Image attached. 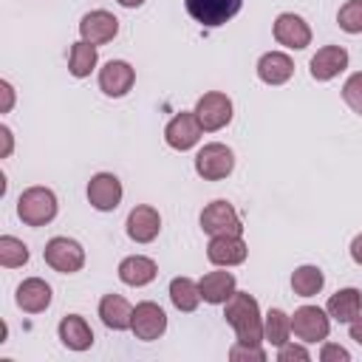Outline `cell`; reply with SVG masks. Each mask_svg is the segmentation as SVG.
<instances>
[{
	"label": "cell",
	"mask_w": 362,
	"mask_h": 362,
	"mask_svg": "<svg viewBox=\"0 0 362 362\" xmlns=\"http://www.w3.org/2000/svg\"><path fill=\"white\" fill-rule=\"evenodd\" d=\"M223 317L235 328L238 342L246 345H260L263 342V320H260V305L249 291H235L223 303Z\"/></svg>",
	"instance_id": "1"
},
{
	"label": "cell",
	"mask_w": 362,
	"mask_h": 362,
	"mask_svg": "<svg viewBox=\"0 0 362 362\" xmlns=\"http://www.w3.org/2000/svg\"><path fill=\"white\" fill-rule=\"evenodd\" d=\"M17 215L28 226H45L57 215V195L48 187H28L17 198Z\"/></svg>",
	"instance_id": "2"
},
{
	"label": "cell",
	"mask_w": 362,
	"mask_h": 362,
	"mask_svg": "<svg viewBox=\"0 0 362 362\" xmlns=\"http://www.w3.org/2000/svg\"><path fill=\"white\" fill-rule=\"evenodd\" d=\"M232 170H235V153L226 144H221V141L204 144L198 150V156H195V173L204 181H221Z\"/></svg>",
	"instance_id": "3"
},
{
	"label": "cell",
	"mask_w": 362,
	"mask_h": 362,
	"mask_svg": "<svg viewBox=\"0 0 362 362\" xmlns=\"http://www.w3.org/2000/svg\"><path fill=\"white\" fill-rule=\"evenodd\" d=\"M45 263L59 274H74L85 266V249L74 238H51L42 252Z\"/></svg>",
	"instance_id": "4"
},
{
	"label": "cell",
	"mask_w": 362,
	"mask_h": 362,
	"mask_svg": "<svg viewBox=\"0 0 362 362\" xmlns=\"http://www.w3.org/2000/svg\"><path fill=\"white\" fill-rule=\"evenodd\" d=\"M192 113L198 116L201 130L215 133V130H221V127H226L232 122V99L226 93H221V90H209V93H204L198 99Z\"/></svg>",
	"instance_id": "5"
},
{
	"label": "cell",
	"mask_w": 362,
	"mask_h": 362,
	"mask_svg": "<svg viewBox=\"0 0 362 362\" xmlns=\"http://www.w3.org/2000/svg\"><path fill=\"white\" fill-rule=\"evenodd\" d=\"M184 6H187L189 17L195 23H201L206 28H215V25L229 23L240 11L243 0H184Z\"/></svg>",
	"instance_id": "6"
},
{
	"label": "cell",
	"mask_w": 362,
	"mask_h": 362,
	"mask_svg": "<svg viewBox=\"0 0 362 362\" xmlns=\"http://www.w3.org/2000/svg\"><path fill=\"white\" fill-rule=\"evenodd\" d=\"M201 229L206 235H240L243 232V223H240V215L235 212V206L229 201H212L204 206L201 212Z\"/></svg>",
	"instance_id": "7"
},
{
	"label": "cell",
	"mask_w": 362,
	"mask_h": 362,
	"mask_svg": "<svg viewBox=\"0 0 362 362\" xmlns=\"http://www.w3.org/2000/svg\"><path fill=\"white\" fill-rule=\"evenodd\" d=\"M291 331L303 342H322L328 337V331H331V320L317 305H300L291 314Z\"/></svg>",
	"instance_id": "8"
},
{
	"label": "cell",
	"mask_w": 362,
	"mask_h": 362,
	"mask_svg": "<svg viewBox=\"0 0 362 362\" xmlns=\"http://www.w3.org/2000/svg\"><path fill=\"white\" fill-rule=\"evenodd\" d=\"M198 139H201V122H198V116L189 113V110L175 113V116L167 122V127H164V141H167L173 150H181V153H184V150L195 147Z\"/></svg>",
	"instance_id": "9"
},
{
	"label": "cell",
	"mask_w": 362,
	"mask_h": 362,
	"mask_svg": "<svg viewBox=\"0 0 362 362\" xmlns=\"http://www.w3.org/2000/svg\"><path fill=\"white\" fill-rule=\"evenodd\" d=\"M130 331L139 339H144V342L158 339L167 331V314H164V308L158 303H150V300L139 303L133 308V325H130Z\"/></svg>",
	"instance_id": "10"
},
{
	"label": "cell",
	"mask_w": 362,
	"mask_h": 362,
	"mask_svg": "<svg viewBox=\"0 0 362 362\" xmlns=\"http://www.w3.org/2000/svg\"><path fill=\"white\" fill-rule=\"evenodd\" d=\"M274 40H277L280 45H286V48L303 51V48L311 45V28H308V23H305L300 14L283 11V14H277V20H274Z\"/></svg>",
	"instance_id": "11"
},
{
	"label": "cell",
	"mask_w": 362,
	"mask_h": 362,
	"mask_svg": "<svg viewBox=\"0 0 362 362\" xmlns=\"http://www.w3.org/2000/svg\"><path fill=\"white\" fill-rule=\"evenodd\" d=\"M88 201L99 212H113L122 201V181L113 173H96L88 181Z\"/></svg>",
	"instance_id": "12"
},
{
	"label": "cell",
	"mask_w": 362,
	"mask_h": 362,
	"mask_svg": "<svg viewBox=\"0 0 362 362\" xmlns=\"http://www.w3.org/2000/svg\"><path fill=\"white\" fill-rule=\"evenodd\" d=\"M79 34L85 42L90 45H105L110 42L116 34H119V20L105 11V8H96V11H88L82 20H79Z\"/></svg>",
	"instance_id": "13"
},
{
	"label": "cell",
	"mask_w": 362,
	"mask_h": 362,
	"mask_svg": "<svg viewBox=\"0 0 362 362\" xmlns=\"http://www.w3.org/2000/svg\"><path fill=\"white\" fill-rule=\"evenodd\" d=\"M133 82H136V71L124 59H110L99 71V88H102L105 96H113V99L124 96L133 88Z\"/></svg>",
	"instance_id": "14"
},
{
	"label": "cell",
	"mask_w": 362,
	"mask_h": 362,
	"mask_svg": "<svg viewBox=\"0 0 362 362\" xmlns=\"http://www.w3.org/2000/svg\"><path fill=\"white\" fill-rule=\"evenodd\" d=\"M124 226H127V238H130V240H136V243H150V240H156L158 232H161V215H158L153 206L139 204V206L130 209Z\"/></svg>",
	"instance_id": "15"
},
{
	"label": "cell",
	"mask_w": 362,
	"mask_h": 362,
	"mask_svg": "<svg viewBox=\"0 0 362 362\" xmlns=\"http://www.w3.org/2000/svg\"><path fill=\"white\" fill-rule=\"evenodd\" d=\"M246 255H249V249L240 235H212V240L206 246V257L215 266H238L246 260Z\"/></svg>",
	"instance_id": "16"
},
{
	"label": "cell",
	"mask_w": 362,
	"mask_h": 362,
	"mask_svg": "<svg viewBox=\"0 0 362 362\" xmlns=\"http://www.w3.org/2000/svg\"><path fill=\"white\" fill-rule=\"evenodd\" d=\"M308 68H311V76L317 82H328V79H334L337 74H342L348 68V51L342 45H322L311 57Z\"/></svg>",
	"instance_id": "17"
},
{
	"label": "cell",
	"mask_w": 362,
	"mask_h": 362,
	"mask_svg": "<svg viewBox=\"0 0 362 362\" xmlns=\"http://www.w3.org/2000/svg\"><path fill=\"white\" fill-rule=\"evenodd\" d=\"M17 305L25 311V314H40L51 305V286L40 277H28L17 286Z\"/></svg>",
	"instance_id": "18"
},
{
	"label": "cell",
	"mask_w": 362,
	"mask_h": 362,
	"mask_svg": "<svg viewBox=\"0 0 362 362\" xmlns=\"http://www.w3.org/2000/svg\"><path fill=\"white\" fill-rule=\"evenodd\" d=\"M57 334H59L62 345L71 348V351H88V348L93 345V331H90V325H88V320L79 317V314L62 317Z\"/></svg>",
	"instance_id": "19"
},
{
	"label": "cell",
	"mask_w": 362,
	"mask_h": 362,
	"mask_svg": "<svg viewBox=\"0 0 362 362\" xmlns=\"http://www.w3.org/2000/svg\"><path fill=\"white\" fill-rule=\"evenodd\" d=\"M291 74H294V62L283 51H269L257 59V76L266 85H283L291 79Z\"/></svg>",
	"instance_id": "20"
},
{
	"label": "cell",
	"mask_w": 362,
	"mask_h": 362,
	"mask_svg": "<svg viewBox=\"0 0 362 362\" xmlns=\"http://www.w3.org/2000/svg\"><path fill=\"white\" fill-rule=\"evenodd\" d=\"M156 274H158L156 260H150L144 255H130V257H124L119 263V280L124 286H136V288L139 286H147V283L156 280Z\"/></svg>",
	"instance_id": "21"
},
{
	"label": "cell",
	"mask_w": 362,
	"mask_h": 362,
	"mask_svg": "<svg viewBox=\"0 0 362 362\" xmlns=\"http://www.w3.org/2000/svg\"><path fill=\"white\" fill-rule=\"evenodd\" d=\"M99 317L107 328L113 331H124L133 325V305L122 297V294H105L99 300Z\"/></svg>",
	"instance_id": "22"
},
{
	"label": "cell",
	"mask_w": 362,
	"mask_h": 362,
	"mask_svg": "<svg viewBox=\"0 0 362 362\" xmlns=\"http://www.w3.org/2000/svg\"><path fill=\"white\" fill-rule=\"evenodd\" d=\"M198 286H201V300L204 303L221 305L235 294V274L232 272H209L198 280Z\"/></svg>",
	"instance_id": "23"
},
{
	"label": "cell",
	"mask_w": 362,
	"mask_h": 362,
	"mask_svg": "<svg viewBox=\"0 0 362 362\" xmlns=\"http://www.w3.org/2000/svg\"><path fill=\"white\" fill-rule=\"evenodd\" d=\"M325 311L337 322H351L362 311V291L359 288H339L337 294H331Z\"/></svg>",
	"instance_id": "24"
},
{
	"label": "cell",
	"mask_w": 362,
	"mask_h": 362,
	"mask_svg": "<svg viewBox=\"0 0 362 362\" xmlns=\"http://www.w3.org/2000/svg\"><path fill=\"white\" fill-rule=\"evenodd\" d=\"M170 300L178 311H195L201 303V286L192 277H173L170 283Z\"/></svg>",
	"instance_id": "25"
},
{
	"label": "cell",
	"mask_w": 362,
	"mask_h": 362,
	"mask_svg": "<svg viewBox=\"0 0 362 362\" xmlns=\"http://www.w3.org/2000/svg\"><path fill=\"white\" fill-rule=\"evenodd\" d=\"M96 59H99L96 45H90V42L79 40V42H74V45H71V54H68V71H71L76 79L90 76V71L96 68Z\"/></svg>",
	"instance_id": "26"
},
{
	"label": "cell",
	"mask_w": 362,
	"mask_h": 362,
	"mask_svg": "<svg viewBox=\"0 0 362 362\" xmlns=\"http://www.w3.org/2000/svg\"><path fill=\"white\" fill-rule=\"evenodd\" d=\"M322 286H325V274L320 266H300L291 274V288L300 297H314V294H320Z\"/></svg>",
	"instance_id": "27"
},
{
	"label": "cell",
	"mask_w": 362,
	"mask_h": 362,
	"mask_svg": "<svg viewBox=\"0 0 362 362\" xmlns=\"http://www.w3.org/2000/svg\"><path fill=\"white\" fill-rule=\"evenodd\" d=\"M288 334H291V317L280 308H272L263 320V339L280 348V345L288 342Z\"/></svg>",
	"instance_id": "28"
},
{
	"label": "cell",
	"mask_w": 362,
	"mask_h": 362,
	"mask_svg": "<svg viewBox=\"0 0 362 362\" xmlns=\"http://www.w3.org/2000/svg\"><path fill=\"white\" fill-rule=\"evenodd\" d=\"M23 263H28V246L14 235H3L0 238V266L3 269H17Z\"/></svg>",
	"instance_id": "29"
},
{
	"label": "cell",
	"mask_w": 362,
	"mask_h": 362,
	"mask_svg": "<svg viewBox=\"0 0 362 362\" xmlns=\"http://www.w3.org/2000/svg\"><path fill=\"white\" fill-rule=\"evenodd\" d=\"M337 23L342 31L348 34H362V0H348L339 14H337Z\"/></svg>",
	"instance_id": "30"
},
{
	"label": "cell",
	"mask_w": 362,
	"mask_h": 362,
	"mask_svg": "<svg viewBox=\"0 0 362 362\" xmlns=\"http://www.w3.org/2000/svg\"><path fill=\"white\" fill-rule=\"evenodd\" d=\"M342 99H345V105L354 113L362 116V71L354 74V76H348V82L342 85Z\"/></svg>",
	"instance_id": "31"
},
{
	"label": "cell",
	"mask_w": 362,
	"mask_h": 362,
	"mask_svg": "<svg viewBox=\"0 0 362 362\" xmlns=\"http://www.w3.org/2000/svg\"><path fill=\"white\" fill-rule=\"evenodd\" d=\"M229 359L232 362H263L266 351L260 345H246V342H235L229 348Z\"/></svg>",
	"instance_id": "32"
},
{
	"label": "cell",
	"mask_w": 362,
	"mask_h": 362,
	"mask_svg": "<svg viewBox=\"0 0 362 362\" xmlns=\"http://www.w3.org/2000/svg\"><path fill=\"white\" fill-rule=\"evenodd\" d=\"M308 362L311 359V354L303 348V345H291V342H286V345H280V351H277V362Z\"/></svg>",
	"instance_id": "33"
},
{
	"label": "cell",
	"mask_w": 362,
	"mask_h": 362,
	"mask_svg": "<svg viewBox=\"0 0 362 362\" xmlns=\"http://www.w3.org/2000/svg\"><path fill=\"white\" fill-rule=\"evenodd\" d=\"M320 359H322V362H351V354H348L342 345L325 342L322 351H320Z\"/></svg>",
	"instance_id": "34"
},
{
	"label": "cell",
	"mask_w": 362,
	"mask_h": 362,
	"mask_svg": "<svg viewBox=\"0 0 362 362\" xmlns=\"http://www.w3.org/2000/svg\"><path fill=\"white\" fill-rule=\"evenodd\" d=\"M0 93H3V105H0V113H8V110H11V105H14V88H11L6 79H0Z\"/></svg>",
	"instance_id": "35"
},
{
	"label": "cell",
	"mask_w": 362,
	"mask_h": 362,
	"mask_svg": "<svg viewBox=\"0 0 362 362\" xmlns=\"http://www.w3.org/2000/svg\"><path fill=\"white\" fill-rule=\"evenodd\" d=\"M0 139H3V150H0V158H8L11 156V147H14V139H11V130L3 124L0 127Z\"/></svg>",
	"instance_id": "36"
},
{
	"label": "cell",
	"mask_w": 362,
	"mask_h": 362,
	"mask_svg": "<svg viewBox=\"0 0 362 362\" xmlns=\"http://www.w3.org/2000/svg\"><path fill=\"white\" fill-rule=\"evenodd\" d=\"M348 334H351V339H354L356 345H362V317H359V314L348 322Z\"/></svg>",
	"instance_id": "37"
},
{
	"label": "cell",
	"mask_w": 362,
	"mask_h": 362,
	"mask_svg": "<svg viewBox=\"0 0 362 362\" xmlns=\"http://www.w3.org/2000/svg\"><path fill=\"white\" fill-rule=\"evenodd\" d=\"M351 257H354V263L362 266V235H356V238L351 240Z\"/></svg>",
	"instance_id": "38"
},
{
	"label": "cell",
	"mask_w": 362,
	"mask_h": 362,
	"mask_svg": "<svg viewBox=\"0 0 362 362\" xmlns=\"http://www.w3.org/2000/svg\"><path fill=\"white\" fill-rule=\"evenodd\" d=\"M144 0H119V6H124V8H139Z\"/></svg>",
	"instance_id": "39"
}]
</instances>
